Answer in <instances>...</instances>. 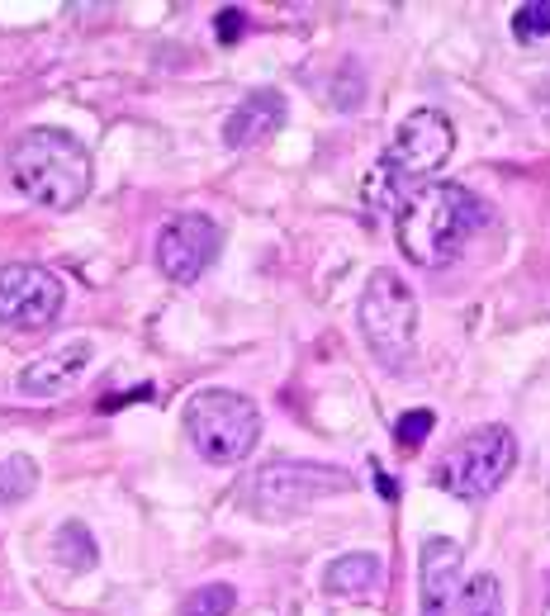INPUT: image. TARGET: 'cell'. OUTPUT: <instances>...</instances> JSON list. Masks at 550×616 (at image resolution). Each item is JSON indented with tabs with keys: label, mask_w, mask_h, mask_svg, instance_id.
<instances>
[{
	"label": "cell",
	"mask_w": 550,
	"mask_h": 616,
	"mask_svg": "<svg viewBox=\"0 0 550 616\" xmlns=\"http://www.w3.org/2000/svg\"><path fill=\"white\" fill-rule=\"evenodd\" d=\"M484 200H479L470 185L460 181H432L422 185L418 195H408L394 214V237H399V252L422 266V271H441L460 256V247L484 228Z\"/></svg>",
	"instance_id": "6da1fadb"
},
{
	"label": "cell",
	"mask_w": 550,
	"mask_h": 616,
	"mask_svg": "<svg viewBox=\"0 0 550 616\" xmlns=\"http://www.w3.org/2000/svg\"><path fill=\"white\" fill-rule=\"evenodd\" d=\"M456 147V128L441 109H413L404 124L394 128L389 147L380 152V162L370 166L361 200L375 214H399V204L408 195H418L422 185H432V171L446 166Z\"/></svg>",
	"instance_id": "7a4b0ae2"
},
{
	"label": "cell",
	"mask_w": 550,
	"mask_h": 616,
	"mask_svg": "<svg viewBox=\"0 0 550 616\" xmlns=\"http://www.w3.org/2000/svg\"><path fill=\"white\" fill-rule=\"evenodd\" d=\"M10 181L43 209H76L91 195V152L67 128H29L10 147Z\"/></svg>",
	"instance_id": "3957f363"
},
{
	"label": "cell",
	"mask_w": 550,
	"mask_h": 616,
	"mask_svg": "<svg viewBox=\"0 0 550 616\" xmlns=\"http://www.w3.org/2000/svg\"><path fill=\"white\" fill-rule=\"evenodd\" d=\"M181 427L190 436V446L209 460V465H238L252 455L261 436V413L257 403L238 394V389H200L185 403Z\"/></svg>",
	"instance_id": "277c9868"
},
{
	"label": "cell",
	"mask_w": 550,
	"mask_h": 616,
	"mask_svg": "<svg viewBox=\"0 0 550 616\" xmlns=\"http://www.w3.org/2000/svg\"><path fill=\"white\" fill-rule=\"evenodd\" d=\"M361 318V337H366L370 356L385 370H404L413 361V342H418V294L404 285V275L375 271L361 290L356 304Z\"/></svg>",
	"instance_id": "5b68a950"
},
{
	"label": "cell",
	"mask_w": 550,
	"mask_h": 616,
	"mask_svg": "<svg viewBox=\"0 0 550 616\" xmlns=\"http://www.w3.org/2000/svg\"><path fill=\"white\" fill-rule=\"evenodd\" d=\"M356 479L337 465H313V460H271L252 474L247 484V508L266 517V522H285V517H299L304 508H313L318 498H332V493H351Z\"/></svg>",
	"instance_id": "8992f818"
},
{
	"label": "cell",
	"mask_w": 550,
	"mask_h": 616,
	"mask_svg": "<svg viewBox=\"0 0 550 616\" xmlns=\"http://www.w3.org/2000/svg\"><path fill=\"white\" fill-rule=\"evenodd\" d=\"M517 465V436L508 427H475V432L456 441L451 451L441 455L437 465V489H446L451 498H465V503H479L513 474Z\"/></svg>",
	"instance_id": "52a82bcc"
},
{
	"label": "cell",
	"mask_w": 550,
	"mask_h": 616,
	"mask_svg": "<svg viewBox=\"0 0 550 616\" xmlns=\"http://www.w3.org/2000/svg\"><path fill=\"white\" fill-rule=\"evenodd\" d=\"M62 280L38 261H10L0 266V327L15 332H38V327L57 323L62 313Z\"/></svg>",
	"instance_id": "ba28073f"
},
{
	"label": "cell",
	"mask_w": 550,
	"mask_h": 616,
	"mask_svg": "<svg viewBox=\"0 0 550 616\" xmlns=\"http://www.w3.org/2000/svg\"><path fill=\"white\" fill-rule=\"evenodd\" d=\"M219 256V223L209 214H176L157 233V271L176 285H195Z\"/></svg>",
	"instance_id": "9c48e42d"
},
{
	"label": "cell",
	"mask_w": 550,
	"mask_h": 616,
	"mask_svg": "<svg viewBox=\"0 0 550 616\" xmlns=\"http://www.w3.org/2000/svg\"><path fill=\"white\" fill-rule=\"evenodd\" d=\"M91 361H95V342H91V337L57 342V346H48L43 356H34V361L19 370L15 389L24 394V399L48 403V399H57V394L76 389V384H81V375L91 370Z\"/></svg>",
	"instance_id": "30bf717a"
},
{
	"label": "cell",
	"mask_w": 550,
	"mask_h": 616,
	"mask_svg": "<svg viewBox=\"0 0 550 616\" xmlns=\"http://www.w3.org/2000/svg\"><path fill=\"white\" fill-rule=\"evenodd\" d=\"M465 550L451 536H427L418 550V616H451L460 598Z\"/></svg>",
	"instance_id": "8fae6325"
},
{
	"label": "cell",
	"mask_w": 550,
	"mask_h": 616,
	"mask_svg": "<svg viewBox=\"0 0 550 616\" xmlns=\"http://www.w3.org/2000/svg\"><path fill=\"white\" fill-rule=\"evenodd\" d=\"M280 124H285V95L266 86V91H252L233 114H228L223 143L233 147V152H242V147H257V143H266V138H275Z\"/></svg>",
	"instance_id": "7c38bea8"
},
{
	"label": "cell",
	"mask_w": 550,
	"mask_h": 616,
	"mask_svg": "<svg viewBox=\"0 0 550 616\" xmlns=\"http://www.w3.org/2000/svg\"><path fill=\"white\" fill-rule=\"evenodd\" d=\"M380 579H385V564H380V555H370V550H351L342 560H332L328 574H323L328 593H337V598H361L370 588H380Z\"/></svg>",
	"instance_id": "4fadbf2b"
},
{
	"label": "cell",
	"mask_w": 550,
	"mask_h": 616,
	"mask_svg": "<svg viewBox=\"0 0 550 616\" xmlns=\"http://www.w3.org/2000/svg\"><path fill=\"white\" fill-rule=\"evenodd\" d=\"M34 489H38V465L34 460H29V455H5V460H0V508L24 503Z\"/></svg>",
	"instance_id": "5bb4252c"
},
{
	"label": "cell",
	"mask_w": 550,
	"mask_h": 616,
	"mask_svg": "<svg viewBox=\"0 0 550 616\" xmlns=\"http://www.w3.org/2000/svg\"><path fill=\"white\" fill-rule=\"evenodd\" d=\"M460 616H503V583H498V574H475L460 588Z\"/></svg>",
	"instance_id": "9a60e30c"
},
{
	"label": "cell",
	"mask_w": 550,
	"mask_h": 616,
	"mask_svg": "<svg viewBox=\"0 0 550 616\" xmlns=\"http://www.w3.org/2000/svg\"><path fill=\"white\" fill-rule=\"evenodd\" d=\"M57 560L67 569H95V536L81 522H62L57 526Z\"/></svg>",
	"instance_id": "2e32d148"
},
{
	"label": "cell",
	"mask_w": 550,
	"mask_h": 616,
	"mask_svg": "<svg viewBox=\"0 0 550 616\" xmlns=\"http://www.w3.org/2000/svg\"><path fill=\"white\" fill-rule=\"evenodd\" d=\"M233 607H238V588L233 583H200L181 602V616H233Z\"/></svg>",
	"instance_id": "e0dca14e"
},
{
	"label": "cell",
	"mask_w": 550,
	"mask_h": 616,
	"mask_svg": "<svg viewBox=\"0 0 550 616\" xmlns=\"http://www.w3.org/2000/svg\"><path fill=\"white\" fill-rule=\"evenodd\" d=\"M432 427H437V413H432V408H413V413H404L394 422V441H399L404 451H418L422 441L432 436Z\"/></svg>",
	"instance_id": "ac0fdd59"
},
{
	"label": "cell",
	"mask_w": 550,
	"mask_h": 616,
	"mask_svg": "<svg viewBox=\"0 0 550 616\" xmlns=\"http://www.w3.org/2000/svg\"><path fill=\"white\" fill-rule=\"evenodd\" d=\"M513 34L522 38V43H532V38H546V34H550V0H527V5H517Z\"/></svg>",
	"instance_id": "d6986e66"
},
{
	"label": "cell",
	"mask_w": 550,
	"mask_h": 616,
	"mask_svg": "<svg viewBox=\"0 0 550 616\" xmlns=\"http://www.w3.org/2000/svg\"><path fill=\"white\" fill-rule=\"evenodd\" d=\"M361 91H366V81H361V67H356V62H347L342 72L332 76V105L337 109H356L361 105Z\"/></svg>",
	"instance_id": "ffe728a7"
},
{
	"label": "cell",
	"mask_w": 550,
	"mask_h": 616,
	"mask_svg": "<svg viewBox=\"0 0 550 616\" xmlns=\"http://www.w3.org/2000/svg\"><path fill=\"white\" fill-rule=\"evenodd\" d=\"M242 24H247V15H242L238 5L219 10V15H214V34H219V43H238V38H242Z\"/></svg>",
	"instance_id": "44dd1931"
},
{
	"label": "cell",
	"mask_w": 550,
	"mask_h": 616,
	"mask_svg": "<svg viewBox=\"0 0 550 616\" xmlns=\"http://www.w3.org/2000/svg\"><path fill=\"white\" fill-rule=\"evenodd\" d=\"M375 484H380V493H385V498H394V479H389V474L375 470Z\"/></svg>",
	"instance_id": "7402d4cb"
}]
</instances>
